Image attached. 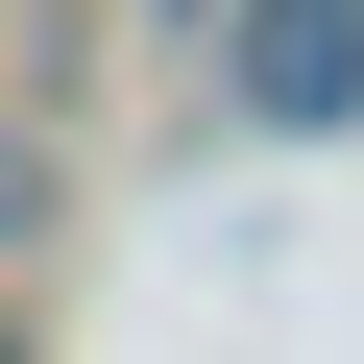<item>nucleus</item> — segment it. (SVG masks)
<instances>
[{
    "instance_id": "nucleus-1",
    "label": "nucleus",
    "mask_w": 364,
    "mask_h": 364,
    "mask_svg": "<svg viewBox=\"0 0 364 364\" xmlns=\"http://www.w3.org/2000/svg\"><path fill=\"white\" fill-rule=\"evenodd\" d=\"M243 97L267 122H340L364 97V0H243Z\"/></svg>"
},
{
    "instance_id": "nucleus-2",
    "label": "nucleus",
    "mask_w": 364,
    "mask_h": 364,
    "mask_svg": "<svg viewBox=\"0 0 364 364\" xmlns=\"http://www.w3.org/2000/svg\"><path fill=\"white\" fill-rule=\"evenodd\" d=\"M25 219H49V170H25V146H0V243H25Z\"/></svg>"
}]
</instances>
